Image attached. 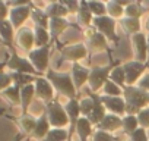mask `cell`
Instances as JSON below:
<instances>
[{
  "mask_svg": "<svg viewBox=\"0 0 149 141\" xmlns=\"http://www.w3.org/2000/svg\"><path fill=\"white\" fill-rule=\"evenodd\" d=\"M44 110H45V113L48 116V121H50L51 128H66L69 125L67 112H66L64 106L57 99L53 100L51 103L45 104Z\"/></svg>",
  "mask_w": 149,
  "mask_h": 141,
  "instance_id": "obj_5",
  "label": "cell"
},
{
  "mask_svg": "<svg viewBox=\"0 0 149 141\" xmlns=\"http://www.w3.org/2000/svg\"><path fill=\"white\" fill-rule=\"evenodd\" d=\"M34 97H35L34 84H29V85H25V87L21 88V109H22V115L28 113V109H29Z\"/></svg>",
  "mask_w": 149,
  "mask_h": 141,
  "instance_id": "obj_24",
  "label": "cell"
},
{
  "mask_svg": "<svg viewBox=\"0 0 149 141\" xmlns=\"http://www.w3.org/2000/svg\"><path fill=\"white\" fill-rule=\"evenodd\" d=\"M21 138H22V135H18V137H16V140H15V141H19V140H21Z\"/></svg>",
  "mask_w": 149,
  "mask_h": 141,
  "instance_id": "obj_49",
  "label": "cell"
},
{
  "mask_svg": "<svg viewBox=\"0 0 149 141\" xmlns=\"http://www.w3.org/2000/svg\"><path fill=\"white\" fill-rule=\"evenodd\" d=\"M120 65V62H111L105 66H92L91 68V74L88 80V88L94 93H98L100 90L104 88V84L108 81L111 70Z\"/></svg>",
  "mask_w": 149,
  "mask_h": 141,
  "instance_id": "obj_3",
  "label": "cell"
},
{
  "mask_svg": "<svg viewBox=\"0 0 149 141\" xmlns=\"http://www.w3.org/2000/svg\"><path fill=\"white\" fill-rule=\"evenodd\" d=\"M15 43L19 49L25 50V51H32L35 49V37H34V30H31L29 27H22L16 31L15 35Z\"/></svg>",
  "mask_w": 149,
  "mask_h": 141,
  "instance_id": "obj_17",
  "label": "cell"
},
{
  "mask_svg": "<svg viewBox=\"0 0 149 141\" xmlns=\"http://www.w3.org/2000/svg\"><path fill=\"white\" fill-rule=\"evenodd\" d=\"M45 78L51 82L54 91L67 97V100L78 99V90L74 87L72 75L69 72H57V70L50 68L45 74Z\"/></svg>",
  "mask_w": 149,
  "mask_h": 141,
  "instance_id": "obj_2",
  "label": "cell"
},
{
  "mask_svg": "<svg viewBox=\"0 0 149 141\" xmlns=\"http://www.w3.org/2000/svg\"><path fill=\"white\" fill-rule=\"evenodd\" d=\"M10 77H12V81L15 85L18 87H25V85H29V84H34L35 82V78L34 75H29V74H19V72H10Z\"/></svg>",
  "mask_w": 149,
  "mask_h": 141,
  "instance_id": "obj_35",
  "label": "cell"
},
{
  "mask_svg": "<svg viewBox=\"0 0 149 141\" xmlns=\"http://www.w3.org/2000/svg\"><path fill=\"white\" fill-rule=\"evenodd\" d=\"M84 32H85V35H86L85 46L88 47L89 56L97 54V53H100V51H111L110 47H108V40L105 38V35H102L101 32H98L94 27L86 28Z\"/></svg>",
  "mask_w": 149,
  "mask_h": 141,
  "instance_id": "obj_6",
  "label": "cell"
},
{
  "mask_svg": "<svg viewBox=\"0 0 149 141\" xmlns=\"http://www.w3.org/2000/svg\"><path fill=\"white\" fill-rule=\"evenodd\" d=\"M44 11H45V13L50 19H53V18H66L69 15V11L64 8V5L61 2H53V3L47 5Z\"/></svg>",
  "mask_w": 149,
  "mask_h": 141,
  "instance_id": "obj_25",
  "label": "cell"
},
{
  "mask_svg": "<svg viewBox=\"0 0 149 141\" xmlns=\"http://www.w3.org/2000/svg\"><path fill=\"white\" fill-rule=\"evenodd\" d=\"M12 84H13V81H12L10 72H5V70L2 69V70H0V93H3Z\"/></svg>",
  "mask_w": 149,
  "mask_h": 141,
  "instance_id": "obj_41",
  "label": "cell"
},
{
  "mask_svg": "<svg viewBox=\"0 0 149 141\" xmlns=\"http://www.w3.org/2000/svg\"><path fill=\"white\" fill-rule=\"evenodd\" d=\"M2 113H5V110H3V109H0V115H2Z\"/></svg>",
  "mask_w": 149,
  "mask_h": 141,
  "instance_id": "obj_51",
  "label": "cell"
},
{
  "mask_svg": "<svg viewBox=\"0 0 149 141\" xmlns=\"http://www.w3.org/2000/svg\"><path fill=\"white\" fill-rule=\"evenodd\" d=\"M5 66L10 70V72H19V74H29L34 77H42L37 69L32 66L28 57H22L21 54L16 53L15 49L10 50V57L5 62Z\"/></svg>",
  "mask_w": 149,
  "mask_h": 141,
  "instance_id": "obj_4",
  "label": "cell"
},
{
  "mask_svg": "<svg viewBox=\"0 0 149 141\" xmlns=\"http://www.w3.org/2000/svg\"><path fill=\"white\" fill-rule=\"evenodd\" d=\"M64 109L67 112V116H69V141H73L72 137L73 134L76 132V125H78V121L81 118V106H79V100L78 99H72V100H67V103L64 104Z\"/></svg>",
  "mask_w": 149,
  "mask_h": 141,
  "instance_id": "obj_16",
  "label": "cell"
},
{
  "mask_svg": "<svg viewBox=\"0 0 149 141\" xmlns=\"http://www.w3.org/2000/svg\"><path fill=\"white\" fill-rule=\"evenodd\" d=\"M110 81H113L114 84H117L118 87H121L124 90L126 87V74H124V69H123V65H117L110 74Z\"/></svg>",
  "mask_w": 149,
  "mask_h": 141,
  "instance_id": "obj_34",
  "label": "cell"
},
{
  "mask_svg": "<svg viewBox=\"0 0 149 141\" xmlns=\"http://www.w3.org/2000/svg\"><path fill=\"white\" fill-rule=\"evenodd\" d=\"M67 28H76L78 31H82V28H81L79 25L69 22L66 18H53V19H50L48 32H50V37H51V46L58 40V37H60Z\"/></svg>",
  "mask_w": 149,
  "mask_h": 141,
  "instance_id": "obj_12",
  "label": "cell"
},
{
  "mask_svg": "<svg viewBox=\"0 0 149 141\" xmlns=\"http://www.w3.org/2000/svg\"><path fill=\"white\" fill-rule=\"evenodd\" d=\"M92 141H117V137H114L110 132L101 131V129H95L94 135H92Z\"/></svg>",
  "mask_w": 149,
  "mask_h": 141,
  "instance_id": "obj_40",
  "label": "cell"
},
{
  "mask_svg": "<svg viewBox=\"0 0 149 141\" xmlns=\"http://www.w3.org/2000/svg\"><path fill=\"white\" fill-rule=\"evenodd\" d=\"M9 12H10V8H9L8 2H2L0 0V21L9 19Z\"/></svg>",
  "mask_w": 149,
  "mask_h": 141,
  "instance_id": "obj_45",
  "label": "cell"
},
{
  "mask_svg": "<svg viewBox=\"0 0 149 141\" xmlns=\"http://www.w3.org/2000/svg\"><path fill=\"white\" fill-rule=\"evenodd\" d=\"M88 8L92 12L94 18H100V16H105L107 15V5L98 0H89L88 2Z\"/></svg>",
  "mask_w": 149,
  "mask_h": 141,
  "instance_id": "obj_37",
  "label": "cell"
},
{
  "mask_svg": "<svg viewBox=\"0 0 149 141\" xmlns=\"http://www.w3.org/2000/svg\"><path fill=\"white\" fill-rule=\"evenodd\" d=\"M42 141H69V131L66 128H51Z\"/></svg>",
  "mask_w": 149,
  "mask_h": 141,
  "instance_id": "obj_33",
  "label": "cell"
},
{
  "mask_svg": "<svg viewBox=\"0 0 149 141\" xmlns=\"http://www.w3.org/2000/svg\"><path fill=\"white\" fill-rule=\"evenodd\" d=\"M34 37H35V49L51 46V37L47 28L42 27H34Z\"/></svg>",
  "mask_w": 149,
  "mask_h": 141,
  "instance_id": "obj_27",
  "label": "cell"
},
{
  "mask_svg": "<svg viewBox=\"0 0 149 141\" xmlns=\"http://www.w3.org/2000/svg\"><path fill=\"white\" fill-rule=\"evenodd\" d=\"M61 3H63L64 8L69 11V13H74V15L78 13L79 6H81V2H74V0H63Z\"/></svg>",
  "mask_w": 149,
  "mask_h": 141,
  "instance_id": "obj_44",
  "label": "cell"
},
{
  "mask_svg": "<svg viewBox=\"0 0 149 141\" xmlns=\"http://www.w3.org/2000/svg\"><path fill=\"white\" fill-rule=\"evenodd\" d=\"M139 88H142V90H145V91H148L149 93V74H145L140 80H139V82L136 84Z\"/></svg>",
  "mask_w": 149,
  "mask_h": 141,
  "instance_id": "obj_46",
  "label": "cell"
},
{
  "mask_svg": "<svg viewBox=\"0 0 149 141\" xmlns=\"http://www.w3.org/2000/svg\"><path fill=\"white\" fill-rule=\"evenodd\" d=\"M117 141H121V140H118V138H117Z\"/></svg>",
  "mask_w": 149,
  "mask_h": 141,
  "instance_id": "obj_53",
  "label": "cell"
},
{
  "mask_svg": "<svg viewBox=\"0 0 149 141\" xmlns=\"http://www.w3.org/2000/svg\"><path fill=\"white\" fill-rule=\"evenodd\" d=\"M15 35H16V30L13 28V25L10 24L9 19L0 21V37L5 46H8L10 50L15 49L13 43H15Z\"/></svg>",
  "mask_w": 149,
  "mask_h": 141,
  "instance_id": "obj_21",
  "label": "cell"
},
{
  "mask_svg": "<svg viewBox=\"0 0 149 141\" xmlns=\"http://www.w3.org/2000/svg\"><path fill=\"white\" fill-rule=\"evenodd\" d=\"M120 25L123 28V31L126 34H130V35H134V34H139L140 32V19H134V18H123L120 19Z\"/></svg>",
  "mask_w": 149,
  "mask_h": 141,
  "instance_id": "obj_29",
  "label": "cell"
},
{
  "mask_svg": "<svg viewBox=\"0 0 149 141\" xmlns=\"http://www.w3.org/2000/svg\"><path fill=\"white\" fill-rule=\"evenodd\" d=\"M89 74H91V68H86V66L81 65L79 62H78V63H72L70 75H72L73 84H74V87H76L78 91H81V88H82L85 84H88Z\"/></svg>",
  "mask_w": 149,
  "mask_h": 141,
  "instance_id": "obj_18",
  "label": "cell"
},
{
  "mask_svg": "<svg viewBox=\"0 0 149 141\" xmlns=\"http://www.w3.org/2000/svg\"><path fill=\"white\" fill-rule=\"evenodd\" d=\"M101 100L105 106V109L110 113H114L117 116H124L126 115V102L124 97H111V96H102L101 94Z\"/></svg>",
  "mask_w": 149,
  "mask_h": 141,
  "instance_id": "obj_19",
  "label": "cell"
},
{
  "mask_svg": "<svg viewBox=\"0 0 149 141\" xmlns=\"http://www.w3.org/2000/svg\"><path fill=\"white\" fill-rule=\"evenodd\" d=\"M146 31L149 32V18H148V21H146Z\"/></svg>",
  "mask_w": 149,
  "mask_h": 141,
  "instance_id": "obj_48",
  "label": "cell"
},
{
  "mask_svg": "<svg viewBox=\"0 0 149 141\" xmlns=\"http://www.w3.org/2000/svg\"><path fill=\"white\" fill-rule=\"evenodd\" d=\"M123 126V118L121 116H117L114 113H107L104 116V119L95 126L97 129H101V131H105V132H116L117 129H121Z\"/></svg>",
  "mask_w": 149,
  "mask_h": 141,
  "instance_id": "obj_20",
  "label": "cell"
},
{
  "mask_svg": "<svg viewBox=\"0 0 149 141\" xmlns=\"http://www.w3.org/2000/svg\"><path fill=\"white\" fill-rule=\"evenodd\" d=\"M123 97L126 102V115H137L140 110L149 107V93L137 85H126Z\"/></svg>",
  "mask_w": 149,
  "mask_h": 141,
  "instance_id": "obj_1",
  "label": "cell"
},
{
  "mask_svg": "<svg viewBox=\"0 0 149 141\" xmlns=\"http://www.w3.org/2000/svg\"><path fill=\"white\" fill-rule=\"evenodd\" d=\"M50 129H51V125H50L48 116H47L45 110H42V113L40 115V118H38V121H37L35 129H34V132L31 134V137L35 138L37 141H42V140L47 137V134L50 132Z\"/></svg>",
  "mask_w": 149,
  "mask_h": 141,
  "instance_id": "obj_22",
  "label": "cell"
},
{
  "mask_svg": "<svg viewBox=\"0 0 149 141\" xmlns=\"http://www.w3.org/2000/svg\"><path fill=\"white\" fill-rule=\"evenodd\" d=\"M146 12H148V9H146L143 5H140V3H137V2H132V3L124 9V16H126V18L140 19Z\"/></svg>",
  "mask_w": 149,
  "mask_h": 141,
  "instance_id": "obj_30",
  "label": "cell"
},
{
  "mask_svg": "<svg viewBox=\"0 0 149 141\" xmlns=\"http://www.w3.org/2000/svg\"><path fill=\"white\" fill-rule=\"evenodd\" d=\"M60 56H61V60H69L72 63H78V62L81 63L82 59H86L89 56V51L85 43H73V44H67L61 47Z\"/></svg>",
  "mask_w": 149,
  "mask_h": 141,
  "instance_id": "obj_9",
  "label": "cell"
},
{
  "mask_svg": "<svg viewBox=\"0 0 149 141\" xmlns=\"http://www.w3.org/2000/svg\"><path fill=\"white\" fill-rule=\"evenodd\" d=\"M107 5V15L113 19H123L124 18V8L117 2V0H111V2L105 3Z\"/></svg>",
  "mask_w": 149,
  "mask_h": 141,
  "instance_id": "obj_31",
  "label": "cell"
},
{
  "mask_svg": "<svg viewBox=\"0 0 149 141\" xmlns=\"http://www.w3.org/2000/svg\"><path fill=\"white\" fill-rule=\"evenodd\" d=\"M31 12H32V3L28 2L25 5H15L10 6V12H9V21L13 25V28L18 31L19 28L24 27V24L31 18Z\"/></svg>",
  "mask_w": 149,
  "mask_h": 141,
  "instance_id": "obj_10",
  "label": "cell"
},
{
  "mask_svg": "<svg viewBox=\"0 0 149 141\" xmlns=\"http://www.w3.org/2000/svg\"><path fill=\"white\" fill-rule=\"evenodd\" d=\"M132 46H133L134 60L140 63H146L148 62V35L143 32L132 35Z\"/></svg>",
  "mask_w": 149,
  "mask_h": 141,
  "instance_id": "obj_14",
  "label": "cell"
},
{
  "mask_svg": "<svg viewBox=\"0 0 149 141\" xmlns=\"http://www.w3.org/2000/svg\"><path fill=\"white\" fill-rule=\"evenodd\" d=\"M50 53H51V46L38 47L28 53L29 62L37 69V72H40L42 77H45L47 70L50 69Z\"/></svg>",
  "mask_w": 149,
  "mask_h": 141,
  "instance_id": "obj_7",
  "label": "cell"
},
{
  "mask_svg": "<svg viewBox=\"0 0 149 141\" xmlns=\"http://www.w3.org/2000/svg\"><path fill=\"white\" fill-rule=\"evenodd\" d=\"M0 44H3V41H2V37H0Z\"/></svg>",
  "mask_w": 149,
  "mask_h": 141,
  "instance_id": "obj_52",
  "label": "cell"
},
{
  "mask_svg": "<svg viewBox=\"0 0 149 141\" xmlns=\"http://www.w3.org/2000/svg\"><path fill=\"white\" fill-rule=\"evenodd\" d=\"M137 128H139V121H137L136 115H124L123 116V126H121V129H123L124 134L130 135Z\"/></svg>",
  "mask_w": 149,
  "mask_h": 141,
  "instance_id": "obj_32",
  "label": "cell"
},
{
  "mask_svg": "<svg viewBox=\"0 0 149 141\" xmlns=\"http://www.w3.org/2000/svg\"><path fill=\"white\" fill-rule=\"evenodd\" d=\"M3 66H5V63H0V70L3 69Z\"/></svg>",
  "mask_w": 149,
  "mask_h": 141,
  "instance_id": "obj_50",
  "label": "cell"
},
{
  "mask_svg": "<svg viewBox=\"0 0 149 141\" xmlns=\"http://www.w3.org/2000/svg\"><path fill=\"white\" fill-rule=\"evenodd\" d=\"M149 66L146 63H140L136 60H130V62H124L123 63V69L126 74V85H136L139 82V80L145 75V70Z\"/></svg>",
  "mask_w": 149,
  "mask_h": 141,
  "instance_id": "obj_11",
  "label": "cell"
},
{
  "mask_svg": "<svg viewBox=\"0 0 149 141\" xmlns=\"http://www.w3.org/2000/svg\"><path fill=\"white\" fill-rule=\"evenodd\" d=\"M34 87H35V97L42 100L45 104H48L53 100H56L54 99V93L56 91H54L51 82L45 77H37L35 82H34Z\"/></svg>",
  "mask_w": 149,
  "mask_h": 141,
  "instance_id": "obj_15",
  "label": "cell"
},
{
  "mask_svg": "<svg viewBox=\"0 0 149 141\" xmlns=\"http://www.w3.org/2000/svg\"><path fill=\"white\" fill-rule=\"evenodd\" d=\"M37 121H38V118H35V116H32V115L26 113V115H21V118H19L16 122H18L19 128L24 131V134L31 135V134L34 132V129H35Z\"/></svg>",
  "mask_w": 149,
  "mask_h": 141,
  "instance_id": "obj_28",
  "label": "cell"
},
{
  "mask_svg": "<svg viewBox=\"0 0 149 141\" xmlns=\"http://www.w3.org/2000/svg\"><path fill=\"white\" fill-rule=\"evenodd\" d=\"M129 138H130V141H149L148 132H146V129L142 128V126H139L133 134H130Z\"/></svg>",
  "mask_w": 149,
  "mask_h": 141,
  "instance_id": "obj_42",
  "label": "cell"
},
{
  "mask_svg": "<svg viewBox=\"0 0 149 141\" xmlns=\"http://www.w3.org/2000/svg\"><path fill=\"white\" fill-rule=\"evenodd\" d=\"M102 96H111V97H121L123 96V88L114 84L113 81H107L102 88Z\"/></svg>",
  "mask_w": 149,
  "mask_h": 141,
  "instance_id": "obj_38",
  "label": "cell"
},
{
  "mask_svg": "<svg viewBox=\"0 0 149 141\" xmlns=\"http://www.w3.org/2000/svg\"><path fill=\"white\" fill-rule=\"evenodd\" d=\"M31 19H32V22L35 24V27H42V28H47V30H48L50 18L47 16V13H45V11H44V9H40V8H37L34 3H32Z\"/></svg>",
  "mask_w": 149,
  "mask_h": 141,
  "instance_id": "obj_26",
  "label": "cell"
},
{
  "mask_svg": "<svg viewBox=\"0 0 149 141\" xmlns=\"http://www.w3.org/2000/svg\"><path fill=\"white\" fill-rule=\"evenodd\" d=\"M136 116H137V121H139V126H142L145 129H149V107L140 110Z\"/></svg>",
  "mask_w": 149,
  "mask_h": 141,
  "instance_id": "obj_43",
  "label": "cell"
},
{
  "mask_svg": "<svg viewBox=\"0 0 149 141\" xmlns=\"http://www.w3.org/2000/svg\"><path fill=\"white\" fill-rule=\"evenodd\" d=\"M146 65L149 66V34H148V62H146Z\"/></svg>",
  "mask_w": 149,
  "mask_h": 141,
  "instance_id": "obj_47",
  "label": "cell"
},
{
  "mask_svg": "<svg viewBox=\"0 0 149 141\" xmlns=\"http://www.w3.org/2000/svg\"><path fill=\"white\" fill-rule=\"evenodd\" d=\"M76 21H78V24H79V27L82 28H89V27H92V21H94V15H92V12L89 11V8H88V2H85V0H82L81 2V6H79V11H78V13H76Z\"/></svg>",
  "mask_w": 149,
  "mask_h": 141,
  "instance_id": "obj_23",
  "label": "cell"
},
{
  "mask_svg": "<svg viewBox=\"0 0 149 141\" xmlns=\"http://www.w3.org/2000/svg\"><path fill=\"white\" fill-rule=\"evenodd\" d=\"M92 27H94L98 32H101L102 35H105V38H107L108 41H111V43H114V44H118V43H120V38H118L117 31H116L117 22H116V19L110 18L108 15L100 16V18H94Z\"/></svg>",
  "mask_w": 149,
  "mask_h": 141,
  "instance_id": "obj_8",
  "label": "cell"
},
{
  "mask_svg": "<svg viewBox=\"0 0 149 141\" xmlns=\"http://www.w3.org/2000/svg\"><path fill=\"white\" fill-rule=\"evenodd\" d=\"M86 94H88V97H91L92 102H94L92 112H91V115H89L86 119H88L94 126H97V125L104 119V116L107 115V109H105V106H104V103H102V100H101V94L94 93V91H91L89 88L86 90Z\"/></svg>",
  "mask_w": 149,
  "mask_h": 141,
  "instance_id": "obj_13",
  "label": "cell"
},
{
  "mask_svg": "<svg viewBox=\"0 0 149 141\" xmlns=\"http://www.w3.org/2000/svg\"><path fill=\"white\" fill-rule=\"evenodd\" d=\"M79 106H81V116L84 118H88L92 112V107H94V102L91 97H85L82 100H79Z\"/></svg>",
  "mask_w": 149,
  "mask_h": 141,
  "instance_id": "obj_39",
  "label": "cell"
},
{
  "mask_svg": "<svg viewBox=\"0 0 149 141\" xmlns=\"http://www.w3.org/2000/svg\"><path fill=\"white\" fill-rule=\"evenodd\" d=\"M2 94H3V96L10 102V103L21 106V87H18V85L12 84V85H10L9 88H6Z\"/></svg>",
  "mask_w": 149,
  "mask_h": 141,
  "instance_id": "obj_36",
  "label": "cell"
}]
</instances>
